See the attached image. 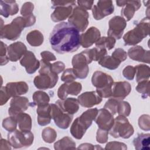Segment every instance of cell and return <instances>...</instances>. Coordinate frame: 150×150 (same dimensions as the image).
<instances>
[{
  "mask_svg": "<svg viewBox=\"0 0 150 150\" xmlns=\"http://www.w3.org/2000/svg\"><path fill=\"white\" fill-rule=\"evenodd\" d=\"M54 148L56 150L76 149V143L70 137H64L54 143Z\"/></svg>",
  "mask_w": 150,
  "mask_h": 150,
  "instance_id": "e575fe53",
  "label": "cell"
},
{
  "mask_svg": "<svg viewBox=\"0 0 150 150\" xmlns=\"http://www.w3.org/2000/svg\"><path fill=\"white\" fill-rule=\"evenodd\" d=\"M26 40L32 46H39L43 43L44 37L40 31L33 30L27 34Z\"/></svg>",
  "mask_w": 150,
  "mask_h": 150,
  "instance_id": "4dcf8cb0",
  "label": "cell"
},
{
  "mask_svg": "<svg viewBox=\"0 0 150 150\" xmlns=\"http://www.w3.org/2000/svg\"><path fill=\"white\" fill-rule=\"evenodd\" d=\"M0 149H11V145L8 140L1 138L0 142Z\"/></svg>",
  "mask_w": 150,
  "mask_h": 150,
  "instance_id": "9f6ffc18",
  "label": "cell"
},
{
  "mask_svg": "<svg viewBox=\"0 0 150 150\" xmlns=\"http://www.w3.org/2000/svg\"><path fill=\"white\" fill-rule=\"evenodd\" d=\"M108 26V36L112 37L115 39H120L127 26V21L122 16H115L109 21Z\"/></svg>",
  "mask_w": 150,
  "mask_h": 150,
  "instance_id": "7c38bea8",
  "label": "cell"
},
{
  "mask_svg": "<svg viewBox=\"0 0 150 150\" xmlns=\"http://www.w3.org/2000/svg\"><path fill=\"white\" fill-rule=\"evenodd\" d=\"M27 52L26 45L21 42H16L8 46V57L10 61L15 62L21 59Z\"/></svg>",
  "mask_w": 150,
  "mask_h": 150,
  "instance_id": "603a6c76",
  "label": "cell"
},
{
  "mask_svg": "<svg viewBox=\"0 0 150 150\" xmlns=\"http://www.w3.org/2000/svg\"><path fill=\"white\" fill-rule=\"evenodd\" d=\"M38 114V122L41 126L48 125L51 121V107L47 104L44 105L38 106L36 109Z\"/></svg>",
  "mask_w": 150,
  "mask_h": 150,
  "instance_id": "4316f807",
  "label": "cell"
},
{
  "mask_svg": "<svg viewBox=\"0 0 150 150\" xmlns=\"http://www.w3.org/2000/svg\"><path fill=\"white\" fill-rule=\"evenodd\" d=\"M65 69V64L64 63L58 61L52 64L51 70L53 73L58 74L59 73L63 71Z\"/></svg>",
  "mask_w": 150,
  "mask_h": 150,
  "instance_id": "816d5d0a",
  "label": "cell"
},
{
  "mask_svg": "<svg viewBox=\"0 0 150 150\" xmlns=\"http://www.w3.org/2000/svg\"><path fill=\"white\" fill-rule=\"evenodd\" d=\"M98 111L96 108L88 109L74 120L70 129V132L74 138L77 139L83 138L87 129L91 125L93 121L95 120Z\"/></svg>",
  "mask_w": 150,
  "mask_h": 150,
  "instance_id": "3957f363",
  "label": "cell"
},
{
  "mask_svg": "<svg viewBox=\"0 0 150 150\" xmlns=\"http://www.w3.org/2000/svg\"><path fill=\"white\" fill-rule=\"evenodd\" d=\"M52 8L54 11L50 15L51 19L54 22L65 20L71 14L74 7L76 6L75 1H52Z\"/></svg>",
  "mask_w": 150,
  "mask_h": 150,
  "instance_id": "ba28073f",
  "label": "cell"
},
{
  "mask_svg": "<svg viewBox=\"0 0 150 150\" xmlns=\"http://www.w3.org/2000/svg\"><path fill=\"white\" fill-rule=\"evenodd\" d=\"M110 134L114 138H129L134 132L132 125L129 123L126 117L118 115L114 119V124L109 130Z\"/></svg>",
  "mask_w": 150,
  "mask_h": 150,
  "instance_id": "52a82bcc",
  "label": "cell"
},
{
  "mask_svg": "<svg viewBox=\"0 0 150 150\" xmlns=\"http://www.w3.org/2000/svg\"><path fill=\"white\" fill-rule=\"evenodd\" d=\"M101 38L100 30L94 26L88 28L86 32L80 35V45L84 48H87L96 43Z\"/></svg>",
  "mask_w": 150,
  "mask_h": 150,
  "instance_id": "ac0fdd59",
  "label": "cell"
},
{
  "mask_svg": "<svg viewBox=\"0 0 150 150\" xmlns=\"http://www.w3.org/2000/svg\"><path fill=\"white\" fill-rule=\"evenodd\" d=\"M5 87L11 97L25 94L29 90L28 85L25 81L8 83Z\"/></svg>",
  "mask_w": 150,
  "mask_h": 150,
  "instance_id": "484cf974",
  "label": "cell"
},
{
  "mask_svg": "<svg viewBox=\"0 0 150 150\" xmlns=\"http://www.w3.org/2000/svg\"><path fill=\"white\" fill-rule=\"evenodd\" d=\"M34 5L30 2H25L22 6L21 9V13L23 17H26L32 15Z\"/></svg>",
  "mask_w": 150,
  "mask_h": 150,
  "instance_id": "bcb514c9",
  "label": "cell"
},
{
  "mask_svg": "<svg viewBox=\"0 0 150 150\" xmlns=\"http://www.w3.org/2000/svg\"><path fill=\"white\" fill-rule=\"evenodd\" d=\"M93 61L91 49L83 50L73 57L71 64L73 71L77 78L84 79L87 77L89 71L88 64Z\"/></svg>",
  "mask_w": 150,
  "mask_h": 150,
  "instance_id": "277c9868",
  "label": "cell"
},
{
  "mask_svg": "<svg viewBox=\"0 0 150 150\" xmlns=\"http://www.w3.org/2000/svg\"><path fill=\"white\" fill-rule=\"evenodd\" d=\"M118 6H122L121 14L126 21H130L134 15L135 11H138L141 6L139 1H116Z\"/></svg>",
  "mask_w": 150,
  "mask_h": 150,
  "instance_id": "9a60e30c",
  "label": "cell"
},
{
  "mask_svg": "<svg viewBox=\"0 0 150 150\" xmlns=\"http://www.w3.org/2000/svg\"><path fill=\"white\" fill-rule=\"evenodd\" d=\"M1 42V49H0V56H1V65L3 66L7 64L9 62L8 57V46L3 42Z\"/></svg>",
  "mask_w": 150,
  "mask_h": 150,
  "instance_id": "ee69618b",
  "label": "cell"
},
{
  "mask_svg": "<svg viewBox=\"0 0 150 150\" xmlns=\"http://www.w3.org/2000/svg\"><path fill=\"white\" fill-rule=\"evenodd\" d=\"M91 83L96 87L97 93L102 98L111 97V87L114 81L110 75L101 71H96L93 74Z\"/></svg>",
  "mask_w": 150,
  "mask_h": 150,
  "instance_id": "8992f818",
  "label": "cell"
},
{
  "mask_svg": "<svg viewBox=\"0 0 150 150\" xmlns=\"http://www.w3.org/2000/svg\"><path fill=\"white\" fill-rule=\"evenodd\" d=\"M135 67L134 66L128 65L125 67L122 71V75L124 77L129 80H132L135 77Z\"/></svg>",
  "mask_w": 150,
  "mask_h": 150,
  "instance_id": "f907efd6",
  "label": "cell"
},
{
  "mask_svg": "<svg viewBox=\"0 0 150 150\" xmlns=\"http://www.w3.org/2000/svg\"><path fill=\"white\" fill-rule=\"evenodd\" d=\"M114 11L112 1H98L92 8V13L96 20H100L111 15Z\"/></svg>",
  "mask_w": 150,
  "mask_h": 150,
  "instance_id": "5bb4252c",
  "label": "cell"
},
{
  "mask_svg": "<svg viewBox=\"0 0 150 150\" xmlns=\"http://www.w3.org/2000/svg\"><path fill=\"white\" fill-rule=\"evenodd\" d=\"M131 84L125 81L114 82L111 87V97L119 100L124 99L131 92Z\"/></svg>",
  "mask_w": 150,
  "mask_h": 150,
  "instance_id": "7402d4cb",
  "label": "cell"
},
{
  "mask_svg": "<svg viewBox=\"0 0 150 150\" xmlns=\"http://www.w3.org/2000/svg\"><path fill=\"white\" fill-rule=\"evenodd\" d=\"M136 90L141 94L142 98H146L149 94V80H144L138 83L136 87Z\"/></svg>",
  "mask_w": 150,
  "mask_h": 150,
  "instance_id": "74e56055",
  "label": "cell"
},
{
  "mask_svg": "<svg viewBox=\"0 0 150 150\" xmlns=\"http://www.w3.org/2000/svg\"><path fill=\"white\" fill-rule=\"evenodd\" d=\"M35 22L36 17L33 14L26 17H16L11 23L1 27V38L15 40L19 38L25 28L33 25Z\"/></svg>",
  "mask_w": 150,
  "mask_h": 150,
  "instance_id": "7a4b0ae2",
  "label": "cell"
},
{
  "mask_svg": "<svg viewBox=\"0 0 150 150\" xmlns=\"http://www.w3.org/2000/svg\"><path fill=\"white\" fill-rule=\"evenodd\" d=\"M149 18L146 17L138 22L134 29L127 32L123 36L125 45L134 46L141 42L149 34Z\"/></svg>",
  "mask_w": 150,
  "mask_h": 150,
  "instance_id": "5b68a950",
  "label": "cell"
},
{
  "mask_svg": "<svg viewBox=\"0 0 150 150\" xmlns=\"http://www.w3.org/2000/svg\"><path fill=\"white\" fill-rule=\"evenodd\" d=\"M1 15L5 18L18 13L19 7L15 1H1Z\"/></svg>",
  "mask_w": 150,
  "mask_h": 150,
  "instance_id": "83f0119b",
  "label": "cell"
},
{
  "mask_svg": "<svg viewBox=\"0 0 150 150\" xmlns=\"http://www.w3.org/2000/svg\"><path fill=\"white\" fill-rule=\"evenodd\" d=\"M77 3L79 7L87 11L92 9L94 3L93 1H77Z\"/></svg>",
  "mask_w": 150,
  "mask_h": 150,
  "instance_id": "11a10c76",
  "label": "cell"
},
{
  "mask_svg": "<svg viewBox=\"0 0 150 150\" xmlns=\"http://www.w3.org/2000/svg\"><path fill=\"white\" fill-rule=\"evenodd\" d=\"M76 79L77 77L73 71V68H69L66 69L61 76L62 81L65 83L73 82Z\"/></svg>",
  "mask_w": 150,
  "mask_h": 150,
  "instance_id": "b9f144b4",
  "label": "cell"
},
{
  "mask_svg": "<svg viewBox=\"0 0 150 150\" xmlns=\"http://www.w3.org/2000/svg\"><path fill=\"white\" fill-rule=\"evenodd\" d=\"M136 76V81L139 83L144 80H147L150 76V69L147 65L141 64L135 66V67Z\"/></svg>",
  "mask_w": 150,
  "mask_h": 150,
  "instance_id": "1f68e13d",
  "label": "cell"
},
{
  "mask_svg": "<svg viewBox=\"0 0 150 150\" xmlns=\"http://www.w3.org/2000/svg\"><path fill=\"white\" fill-rule=\"evenodd\" d=\"M91 51L93 60L96 62H98L103 57L106 56L107 53V50L105 49H101L97 47L91 49Z\"/></svg>",
  "mask_w": 150,
  "mask_h": 150,
  "instance_id": "7bdbcfd3",
  "label": "cell"
},
{
  "mask_svg": "<svg viewBox=\"0 0 150 150\" xmlns=\"http://www.w3.org/2000/svg\"><path fill=\"white\" fill-rule=\"evenodd\" d=\"M78 102L82 107L91 108L99 104L102 101V97L96 91H86L80 94L77 98Z\"/></svg>",
  "mask_w": 150,
  "mask_h": 150,
  "instance_id": "44dd1931",
  "label": "cell"
},
{
  "mask_svg": "<svg viewBox=\"0 0 150 150\" xmlns=\"http://www.w3.org/2000/svg\"><path fill=\"white\" fill-rule=\"evenodd\" d=\"M58 80V75L52 71L40 73L36 76L33 80L35 87L40 90L52 88L55 86Z\"/></svg>",
  "mask_w": 150,
  "mask_h": 150,
  "instance_id": "4fadbf2b",
  "label": "cell"
},
{
  "mask_svg": "<svg viewBox=\"0 0 150 150\" xmlns=\"http://www.w3.org/2000/svg\"><path fill=\"white\" fill-rule=\"evenodd\" d=\"M40 56L42 59L50 62L51 61H54L56 60V57H55L54 54L49 51H43L40 53Z\"/></svg>",
  "mask_w": 150,
  "mask_h": 150,
  "instance_id": "db71d44e",
  "label": "cell"
},
{
  "mask_svg": "<svg viewBox=\"0 0 150 150\" xmlns=\"http://www.w3.org/2000/svg\"><path fill=\"white\" fill-rule=\"evenodd\" d=\"M8 140L11 146L15 149L28 148L33 144L34 135L30 131L15 129L8 133Z\"/></svg>",
  "mask_w": 150,
  "mask_h": 150,
  "instance_id": "9c48e42d",
  "label": "cell"
},
{
  "mask_svg": "<svg viewBox=\"0 0 150 150\" xmlns=\"http://www.w3.org/2000/svg\"><path fill=\"white\" fill-rule=\"evenodd\" d=\"M120 101V100H119L111 97L109 100H108V101H106L104 108L109 111L114 115L117 113V107Z\"/></svg>",
  "mask_w": 150,
  "mask_h": 150,
  "instance_id": "60d3db41",
  "label": "cell"
},
{
  "mask_svg": "<svg viewBox=\"0 0 150 150\" xmlns=\"http://www.w3.org/2000/svg\"><path fill=\"white\" fill-rule=\"evenodd\" d=\"M18 125L21 131H28L32 129V118L30 116L25 112L18 114L16 116Z\"/></svg>",
  "mask_w": 150,
  "mask_h": 150,
  "instance_id": "f546056e",
  "label": "cell"
},
{
  "mask_svg": "<svg viewBox=\"0 0 150 150\" xmlns=\"http://www.w3.org/2000/svg\"><path fill=\"white\" fill-rule=\"evenodd\" d=\"M127 145L122 142L112 141L107 144L105 149H127Z\"/></svg>",
  "mask_w": 150,
  "mask_h": 150,
  "instance_id": "681fc988",
  "label": "cell"
},
{
  "mask_svg": "<svg viewBox=\"0 0 150 150\" xmlns=\"http://www.w3.org/2000/svg\"><path fill=\"white\" fill-rule=\"evenodd\" d=\"M33 106L37 105L41 106L49 104L50 101V97L49 95L42 91H35L33 96Z\"/></svg>",
  "mask_w": 150,
  "mask_h": 150,
  "instance_id": "836d02e7",
  "label": "cell"
},
{
  "mask_svg": "<svg viewBox=\"0 0 150 150\" xmlns=\"http://www.w3.org/2000/svg\"><path fill=\"white\" fill-rule=\"evenodd\" d=\"M29 104V100L25 97H12L8 109V114L10 116H16L18 114L26 111Z\"/></svg>",
  "mask_w": 150,
  "mask_h": 150,
  "instance_id": "e0dca14e",
  "label": "cell"
},
{
  "mask_svg": "<svg viewBox=\"0 0 150 150\" xmlns=\"http://www.w3.org/2000/svg\"><path fill=\"white\" fill-rule=\"evenodd\" d=\"M56 104L64 112L73 115L76 113L79 109V103L77 99L75 98H66L64 100H58L56 101Z\"/></svg>",
  "mask_w": 150,
  "mask_h": 150,
  "instance_id": "d4e9b609",
  "label": "cell"
},
{
  "mask_svg": "<svg viewBox=\"0 0 150 150\" xmlns=\"http://www.w3.org/2000/svg\"><path fill=\"white\" fill-rule=\"evenodd\" d=\"M94 121L100 129L109 131L114 124V119L113 115L107 109L103 108L98 111Z\"/></svg>",
  "mask_w": 150,
  "mask_h": 150,
  "instance_id": "2e32d148",
  "label": "cell"
},
{
  "mask_svg": "<svg viewBox=\"0 0 150 150\" xmlns=\"http://www.w3.org/2000/svg\"><path fill=\"white\" fill-rule=\"evenodd\" d=\"M50 107L52 118L55 124L62 129L68 128L72 121L73 115L63 111L56 104H50Z\"/></svg>",
  "mask_w": 150,
  "mask_h": 150,
  "instance_id": "8fae6325",
  "label": "cell"
},
{
  "mask_svg": "<svg viewBox=\"0 0 150 150\" xmlns=\"http://www.w3.org/2000/svg\"><path fill=\"white\" fill-rule=\"evenodd\" d=\"M111 56L118 59L121 62H122L127 59L128 55L127 52L123 49L117 48L112 52Z\"/></svg>",
  "mask_w": 150,
  "mask_h": 150,
  "instance_id": "7dc6e473",
  "label": "cell"
},
{
  "mask_svg": "<svg viewBox=\"0 0 150 150\" xmlns=\"http://www.w3.org/2000/svg\"><path fill=\"white\" fill-rule=\"evenodd\" d=\"M149 115H142L138 119V125L141 129L145 131H149L150 129Z\"/></svg>",
  "mask_w": 150,
  "mask_h": 150,
  "instance_id": "f6af8a7d",
  "label": "cell"
},
{
  "mask_svg": "<svg viewBox=\"0 0 150 150\" xmlns=\"http://www.w3.org/2000/svg\"><path fill=\"white\" fill-rule=\"evenodd\" d=\"M88 12L79 6L74 7L71 14L68 18V22L74 26L79 32H84L88 25Z\"/></svg>",
  "mask_w": 150,
  "mask_h": 150,
  "instance_id": "30bf717a",
  "label": "cell"
},
{
  "mask_svg": "<svg viewBox=\"0 0 150 150\" xmlns=\"http://www.w3.org/2000/svg\"><path fill=\"white\" fill-rule=\"evenodd\" d=\"M42 137L45 142L50 144L56 140L57 137V133L53 128L50 127H46L42 131Z\"/></svg>",
  "mask_w": 150,
  "mask_h": 150,
  "instance_id": "8d00e7d4",
  "label": "cell"
},
{
  "mask_svg": "<svg viewBox=\"0 0 150 150\" xmlns=\"http://www.w3.org/2000/svg\"><path fill=\"white\" fill-rule=\"evenodd\" d=\"M79 31L69 22H60L54 26L49 36L52 48L59 54L77 50L80 46Z\"/></svg>",
  "mask_w": 150,
  "mask_h": 150,
  "instance_id": "6da1fadb",
  "label": "cell"
},
{
  "mask_svg": "<svg viewBox=\"0 0 150 150\" xmlns=\"http://www.w3.org/2000/svg\"><path fill=\"white\" fill-rule=\"evenodd\" d=\"M108 131L103 130L101 129H98L96 135V140L100 144H104L105 143L108 139Z\"/></svg>",
  "mask_w": 150,
  "mask_h": 150,
  "instance_id": "c3c4849f",
  "label": "cell"
},
{
  "mask_svg": "<svg viewBox=\"0 0 150 150\" xmlns=\"http://www.w3.org/2000/svg\"><path fill=\"white\" fill-rule=\"evenodd\" d=\"M20 64L25 68L28 74H33L40 66V63L36 58L34 53L31 51H27L20 59Z\"/></svg>",
  "mask_w": 150,
  "mask_h": 150,
  "instance_id": "d6986e66",
  "label": "cell"
},
{
  "mask_svg": "<svg viewBox=\"0 0 150 150\" xmlns=\"http://www.w3.org/2000/svg\"><path fill=\"white\" fill-rule=\"evenodd\" d=\"M116 39L112 37H101L95 43L96 47L101 49H105L107 50L112 49L115 44Z\"/></svg>",
  "mask_w": 150,
  "mask_h": 150,
  "instance_id": "d590c367",
  "label": "cell"
},
{
  "mask_svg": "<svg viewBox=\"0 0 150 150\" xmlns=\"http://www.w3.org/2000/svg\"><path fill=\"white\" fill-rule=\"evenodd\" d=\"M127 55L133 60L149 63V50H145L141 46H135L129 49Z\"/></svg>",
  "mask_w": 150,
  "mask_h": 150,
  "instance_id": "cb8c5ba5",
  "label": "cell"
},
{
  "mask_svg": "<svg viewBox=\"0 0 150 150\" xmlns=\"http://www.w3.org/2000/svg\"><path fill=\"white\" fill-rule=\"evenodd\" d=\"M131 111L130 104L127 101L120 100L118 104L117 113L119 115L127 117L130 114Z\"/></svg>",
  "mask_w": 150,
  "mask_h": 150,
  "instance_id": "ab89813d",
  "label": "cell"
},
{
  "mask_svg": "<svg viewBox=\"0 0 150 150\" xmlns=\"http://www.w3.org/2000/svg\"><path fill=\"white\" fill-rule=\"evenodd\" d=\"M11 98V96L8 94L5 87H1L0 93V104L3 105L6 104L8 100Z\"/></svg>",
  "mask_w": 150,
  "mask_h": 150,
  "instance_id": "f5cc1de1",
  "label": "cell"
},
{
  "mask_svg": "<svg viewBox=\"0 0 150 150\" xmlns=\"http://www.w3.org/2000/svg\"><path fill=\"white\" fill-rule=\"evenodd\" d=\"M77 149H94V146L91 144H88V143H84V144H81L78 148Z\"/></svg>",
  "mask_w": 150,
  "mask_h": 150,
  "instance_id": "6f0895ef",
  "label": "cell"
},
{
  "mask_svg": "<svg viewBox=\"0 0 150 150\" xmlns=\"http://www.w3.org/2000/svg\"><path fill=\"white\" fill-rule=\"evenodd\" d=\"M18 122L15 116H10L5 118L2 121V127L9 132L13 131L16 129Z\"/></svg>",
  "mask_w": 150,
  "mask_h": 150,
  "instance_id": "f35d334b",
  "label": "cell"
},
{
  "mask_svg": "<svg viewBox=\"0 0 150 150\" xmlns=\"http://www.w3.org/2000/svg\"><path fill=\"white\" fill-rule=\"evenodd\" d=\"M133 144L137 150H149L150 149V134H139L133 140Z\"/></svg>",
  "mask_w": 150,
  "mask_h": 150,
  "instance_id": "f1b7e54d",
  "label": "cell"
},
{
  "mask_svg": "<svg viewBox=\"0 0 150 150\" xmlns=\"http://www.w3.org/2000/svg\"><path fill=\"white\" fill-rule=\"evenodd\" d=\"M82 89L81 83L73 81L71 83H65L62 84L58 88L57 96L61 100L66 98L69 94L73 96H77Z\"/></svg>",
  "mask_w": 150,
  "mask_h": 150,
  "instance_id": "ffe728a7",
  "label": "cell"
},
{
  "mask_svg": "<svg viewBox=\"0 0 150 150\" xmlns=\"http://www.w3.org/2000/svg\"><path fill=\"white\" fill-rule=\"evenodd\" d=\"M102 67L109 70H115L117 69L121 64V62L112 56L106 55L98 62Z\"/></svg>",
  "mask_w": 150,
  "mask_h": 150,
  "instance_id": "d6a6232c",
  "label": "cell"
}]
</instances>
